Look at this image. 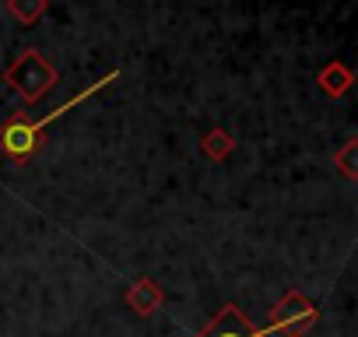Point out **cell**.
<instances>
[{"mask_svg": "<svg viewBox=\"0 0 358 337\" xmlns=\"http://www.w3.org/2000/svg\"><path fill=\"white\" fill-rule=\"evenodd\" d=\"M120 78V71H109L106 78H99L95 85H88L85 92H78V95H71L64 106H57L50 116H43V120H29V116H11V120H4L0 123V151H4L11 162H18V165H25V162H32L36 158V151L43 148V141H46V127L50 123H57L60 116H67L74 106H81L85 99H92L95 92H102L106 85H113Z\"/></svg>", "mask_w": 358, "mask_h": 337, "instance_id": "1", "label": "cell"}, {"mask_svg": "<svg viewBox=\"0 0 358 337\" xmlns=\"http://www.w3.org/2000/svg\"><path fill=\"white\" fill-rule=\"evenodd\" d=\"M127 309L130 313H137V316H155L158 309H162V302H165V292L158 288V281H151V278H137L130 288H127Z\"/></svg>", "mask_w": 358, "mask_h": 337, "instance_id": "5", "label": "cell"}, {"mask_svg": "<svg viewBox=\"0 0 358 337\" xmlns=\"http://www.w3.org/2000/svg\"><path fill=\"white\" fill-rule=\"evenodd\" d=\"M316 323H320L316 302L292 288V292H285V295L278 299V306L271 309L267 334H271V337H306Z\"/></svg>", "mask_w": 358, "mask_h": 337, "instance_id": "3", "label": "cell"}, {"mask_svg": "<svg viewBox=\"0 0 358 337\" xmlns=\"http://www.w3.org/2000/svg\"><path fill=\"white\" fill-rule=\"evenodd\" d=\"M316 85H320L323 95H330V99H344V95L351 92V85H355V71H351L348 64H341V60H330V64L320 67Z\"/></svg>", "mask_w": 358, "mask_h": 337, "instance_id": "6", "label": "cell"}, {"mask_svg": "<svg viewBox=\"0 0 358 337\" xmlns=\"http://www.w3.org/2000/svg\"><path fill=\"white\" fill-rule=\"evenodd\" d=\"M4 85H8L25 106H36V102H43V99L60 85V74H57V67H53L39 50H25V53H18V57L8 64Z\"/></svg>", "mask_w": 358, "mask_h": 337, "instance_id": "2", "label": "cell"}, {"mask_svg": "<svg viewBox=\"0 0 358 337\" xmlns=\"http://www.w3.org/2000/svg\"><path fill=\"white\" fill-rule=\"evenodd\" d=\"M194 337H271V334L264 327H257L236 302H225L215 313V320H208Z\"/></svg>", "mask_w": 358, "mask_h": 337, "instance_id": "4", "label": "cell"}, {"mask_svg": "<svg viewBox=\"0 0 358 337\" xmlns=\"http://www.w3.org/2000/svg\"><path fill=\"white\" fill-rule=\"evenodd\" d=\"M50 11V0H8V15L22 25H36Z\"/></svg>", "mask_w": 358, "mask_h": 337, "instance_id": "8", "label": "cell"}, {"mask_svg": "<svg viewBox=\"0 0 358 337\" xmlns=\"http://www.w3.org/2000/svg\"><path fill=\"white\" fill-rule=\"evenodd\" d=\"M201 151H204L211 162H225V158L236 151V141H232V134H229V130L215 127V130H208V134L201 137Z\"/></svg>", "mask_w": 358, "mask_h": 337, "instance_id": "7", "label": "cell"}, {"mask_svg": "<svg viewBox=\"0 0 358 337\" xmlns=\"http://www.w3.org/2000/svg\"><path fill=\"white\" fill-rule=\"evenodd\" d=\"M334 168H341L344 180H358V141L348 137L337 151H334Z\"/></svg>", "mask_w": 358, "mask_h": 337, "instance_id": "9", "label": "cell"}]
</instances>
